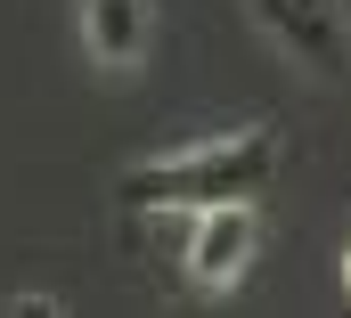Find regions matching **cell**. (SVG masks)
I'll list each match as a JSON object with an SVG mask.
<instances>
[{
  "mask_svg": "<svg viewBox=\"0 0 351 318\" xmlns=\"http://www.w3.org/2000/svg\"><path fill=\"white\" fill-rule=\"evenodd\" d=\"M278 171V131L269 123H245V131H221V139H196V147H172V156H147L114 180V204L123 212H204V204H254Z\"/></svg>",
  "mask_w": 351,
  "mask_h": 318,
  "instance_id": "cell-1",
  "label": "cell"
},
{
  "mask_svg": "<svg viewBox=\"0 0 351 318\" xmlns=\"http://www.w3.org/2000/svg\"><path fill=\"white\" fill-rule=\"evenodd\" d=\"M262 41L302 82H343L351 74V8L343 0H245Z\"/></svg>",
  "mask_w": 351,
  "mask_h": 318,
  "instance_id": "cell-2",
  "label": "cell"
},
{
  "mask_svg": "<svg viewBox=\"0 0 351 318\" xmlns=\"http://www.w3.org/2000/svg\"><path fill=\"white\" fill-rule=\"evenodd\" d=\"M196 229H188V278L204 286V294H229L245 269H254V253H262V221H254V204H204V212H188Z\"/></svg>",
  "mask_w": 351,
  "mask_h": 318,
  "instance_id": "cell-3",
  "label": "cell"
},
{
  "mask_svg": "<svg viewBox=\"0 0 351 318\" xmlns=\"http://www.w3.org/2000/svg\"><path fill=\"white\" fill-rule=\"evenodd\" d=\"M156 41V0H82V49L98 74H131Z\"/></svg>",
  "mask_w": 351,
  "mask_h": 318,
  "instance_id": "cell-4",
  "label": "cell"
},
{
  "mask_svg": "<svg viewBox=\"0 0 351 318\" xmlns=\"http://www.w3.org/2000/svg\"><path fill=\"white\" fill-rule=\"evenodd\" d=\"M343 294H351V237H343Z\"/></svg>",
  "mask_w": 351,
  "mask_h": 318,
  "instance_id": "cell-5",
  "label": "cell"
}]
</instances>
